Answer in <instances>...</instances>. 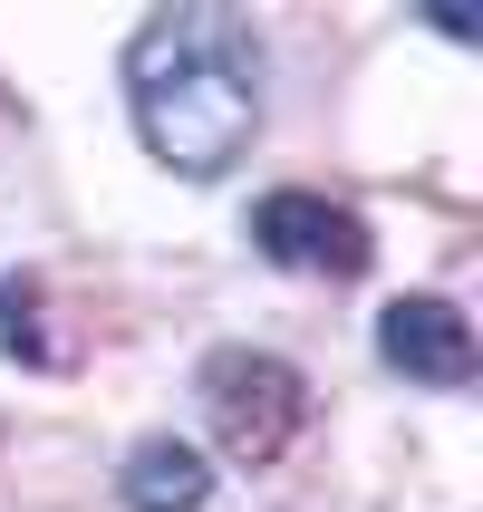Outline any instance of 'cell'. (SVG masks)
Masks as SVG:
<instances>
[{
    "mask_svg": "<svg viewBox=\"0 0 483 512\" xmlns=\"http://www.w3.org/2000/svg\"><path fill=\"white\" fill-rule=\"evenodd\" d=\"M377 358H387L406 387H464V377H474V329H464L455 300L406 290V300L377 310Z\"/></svg>",
    "mask_w": 483,
    "mask_h": 512,
    "instance_id": "4",
    "label": "cell"
},
{
    "mask_svg": "<svg viewBox=\"0 0 483 512\" xmlns=\"http://www.w3.org/2000/svg\"><path fill=\"white\" fill-rule=\"evenodd\" d=\"M126 107L145 155L184 184H213L261 136V39L223 0H174L126 39Z\"/></svg>",
    "mask_w": 483,
    "mask_h": 512,
    "instance_id": "1",
    "label": "cell"
},
{
    "mask_svg": "<svg viewBox=\"0 0 483 512\" xmlns=\"http://www.w3.org/2000/svg\"><path fill=\"white\" fill-rule=\"evenodd\" d=\"M0 339L20 348V358H49V339H39V290L29 281H0Z\"/></svg>",
    "mask_w": 483,
    "mask_h": 512,
    "instance_id": "6",
    "label": "cell"
},
{
    "mask_svg": "<svg viewBox=\"0 0 483 512\" xmlns=\"http://www.w3.org/2000/svg\"><path fill=\"white\" fill-rule=\"evenodd\" d=\"M116 493H126V512H203L213 503V464L184 435H145L126 455V474H116Z\"/></svg>",
    "mask_w": 483,
    "mask_h": 512,
    "instance_id": "5",
    "label": "cell"
},
{
    "mask_svg": "<svg viewBox=\"0 0 483 512\" xmlns=\"http://www.w3.org/2000/svg\"><path fill=\"white\" fill-rule=\"evenodd\" d=\"M252 242L281 261V271H319V281H358V271L377 261L368 223H358L348 203H329V194H300V184H281V194L252 203Z\"/></svg>",
    "mask_w": 483,
    "mask_h": 512,
    "instance_id": "3",
    "label": "cell"
},
{
    "mask_svg": "<svg viewBox=\"0 0 483 512\" xmlns=\"http://www.w3.org/2000/svg\"><path fill=\"white\" fill-rule=\"evenodd\" d=\"M203 416L223 435L232 464H281L300 416H310V387L290 358H261V348H213L203 358Z\"/></svg>",
    "mask_w": 483,
    "mask_h": 512,
    "instance_id": "2",
    "label": "cell"
}]
</instances>
